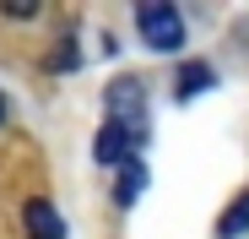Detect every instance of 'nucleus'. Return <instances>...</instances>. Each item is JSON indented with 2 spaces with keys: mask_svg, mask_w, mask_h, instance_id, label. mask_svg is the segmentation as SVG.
<instances>
[{
  "mask_svg": "<svg viewBox=\"0 0 249 239\" xmlns=\"http://www.w3.org/2000/svg\"><path fill=\"white\" fill-rule=\"evenodd\" d=\"M136 33L152 55H179L184 49V17L168 0H141L136 6Z\"/></svg>",
  "mask_w": 249,
  "mask_h": 239,
  "instance_id": "1",
  "label": "nucleus"
},
{
  "mask_svg": "<svg viewBox=\"0 0 249 239\" xmlns=\"http://www.w3.org/2000/svg\"><path fill=\"white\" fill-rule=\"evenodd\" d=\"M103 109H108V120L114 125H124L136 136V147H146V82H136V76H119V82H108V93H103Z\"/></svg>",
  "mask_w": 249,
  "mask_h": 239,
  "instance_id": "2",
  "label": "nucleus"
},
{
  "mask_svg": "<svg viewBox=\"0 0 249 239\" xmlns=\"http://www.w3.org/2000/svg\"><path fill=\"white\" fill-rule=\"evenodd\" d=\"M136 152H141V147H136V136L124 131V125H114V120H103V131L92 136V158H98L103 169H124Z\"/></svg>",
  "mask_w": 249,
  "mask_h": 239,
  "instance_id": "3",
  "label": "nucleus"
},
{
  "mask_svg": "<svg viewBox=\"0 0 249 239\" xmlns=\"http://www.w3.org/2000/svg\"><path fill=\"white\" fill-rule=\"evenodd\" d=\"M22 228H27V239H65V218H60L54 201H44V196H33L22 207Z\"/></svg>",
  "mask_w": 249,
  "mask_h": 239,
  "instance_id": "4",
  "label": "nucleus"
},
{
  "mask_svg": "<svg viewBox=\"0 0 249 239\" xmlns=\"http://www.w3.org/2000/svg\"><path fill=\"white\" fill-rule=\"evenodd\" d=\"M212 87H217V65H206V60H184L179 76H174V98L179 103H190L195 93H212Z\"/></svg>",
  "mask_w": 249,
  "mask_h": 239,
  "instance_id": "5",
  "label": "nucleus"
},
{
  "mask_svg": "<svg viewBox=\"0 0 249 239\" xmlns=\"http://www.w3.org/2000/svg\"><path fill=\"white\" fill-rule=\"evenodd\" d=\"M114 174H119V179H114V201H119V207H136L141 190H146V179H152V169L141 163V158H130V163L114 169Z\"/></svg>",
  "mask_w": 249,
  "mask_h": 239,
  "instance_id": "6",
  "label": "nucleus"
},
{
  "mask_svg": "<svg viewBox=\"0 0 249 239\" xmlns=\"http://www.w3.org/2000/svg\"><path fill=\"white\" fill-rule=\"evenodd\" d=\"M238 234H249V190L238 196V201L222 212V223H217V239H238Z\"/></svg>",
  "mask_w": 249,
  "mask_h": 239,
  "instance_id": "7",
  "label": "nucleus"
},
{
  "mask_svg": "<svg viewBox=\"0 0 249 239\" xmlns=\"http://www.w3.org/2000/svg\"><path fill=\"white\" fill-rule=\"evenodd\" d=\"M81 65V49H76V38H60V49L49 55V71L54 76H65V71H76Z\"/></svg>",
  "mask_w": 249,
  "mask_h": 239,
  "instance_id": "8",
  "label": "nucleus"
},
{
  "mask_svg": "<svg viewBox=\"0 0 249 239\" xmlns=\"http://www.w3.org/2000/svg\"><path fill=\"white\" fill-rule=\"evenodd\" d=\"M0 17H11V22H33V17H38V0H0Z\"/></svg>",
  "mask_w": 249,
  "mask_h": 239,
  "instance_id": "9",
  "label": "nucleus"
},
{
  "mask_svg": "<svg viewBox=\"0 0 249 239\" xmlns=\"http://www.w3.org/2000/svg\"><path fill=\"white\" fill-rule=\"evenodd\" d=\"M0 125H6V93H0Z\"/></svg>",
  "mask_w": 249,
  "mask_h": 239,
  "instance_id": "10",
  "label": "nucleus"
}]
</instances>
